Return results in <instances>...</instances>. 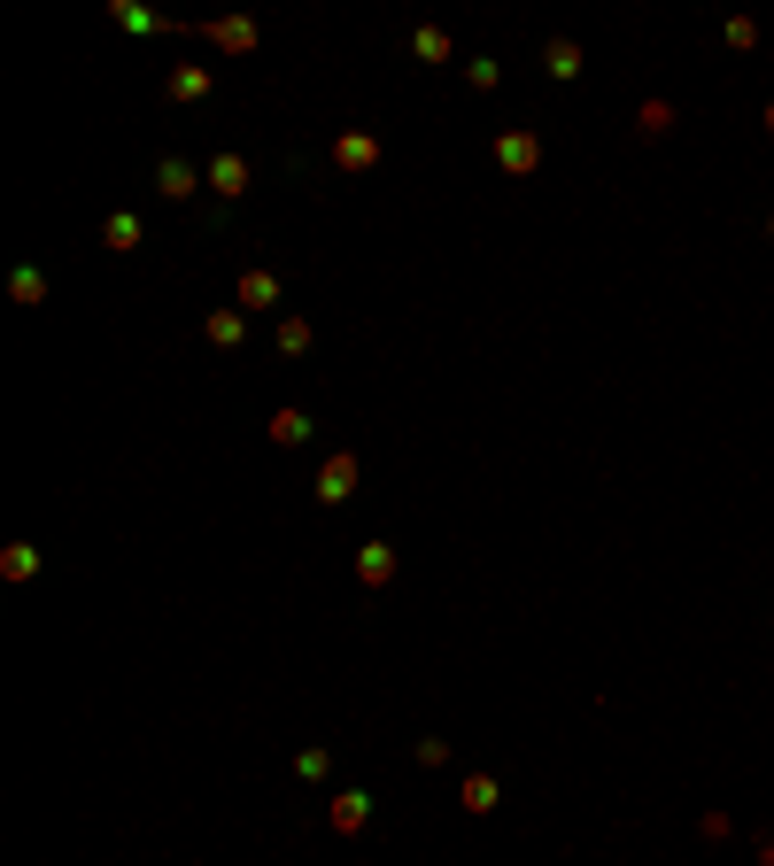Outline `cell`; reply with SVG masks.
<instances>
[{
	"instance_id": "obj_1",
	"label": "cell",
	"mask_w": 774,
	"mask_h": 866,
	"mask_svg": "<svg viewBox=\"0 0 774 866\" xmlns=\"http://www.w3.org/2000/svg\"><path fill=\"white\" fill-rule=\"evenodd\" d=\"M202 39L217 55H256V47H264V24H256V16H209Z\"/></svg>"
},
{
	"instance_id": "obj_2",
	"label": "cell",
	"mask_w": 774,
	"mask_h": 866,
	"mask_svg": "<svg viewBox=\"0 0 774 866\" xmlns=\"http://www.w3.org/2000/svg\"><path fill=\"white\" fill-rule=\"evenodd\" d=\"M380 132H341L333 140V171H349V178H364V171H380Z\"/></svg>"
},
{
	"instance_id": "obj_3",
	"label": "cell",
	"mask_w": 774,
	"mask_h": 866,
	"mask_svg": "<svg viewBox=\"0 0 774 866\" xmlns=\"http://www.w3.org/2000/svg\"><path fill=\"white\" fill-rule=\"evenodd\" d=\"M349 495H357V449H333L326 464H318V503H349Z\"/></svg>"
},
{
	"instance_id": "obj_4",
	"label": "cell",
	"mask_w": 774,
	"mask_h": 866,
	"mask_svg": "<svg viewBox=\"0 0 774 866\" xmlns=\"http://www.w3.org/2000/svg\"><path fill=\"white\" fill-rule=\"evenodd\" d=\"M209 93H217V70H209V62H171L163 101H209Z\"/></svg>"
},
{
	"instance_id": "obj_5",
	"label": "cell",
	"mask_w": 774,
	"mask_h": 866,
	"mask_svg": "<svg viewBox=\"0 0 774 866\" xmlns=\"http://www.w3.org/2000/svg\"><path fill=\"white\" fill-rule=\"evenodd\" d=\"M202 186H209V178L194 171V163H179V155H163V163H155V194H163V202H194Z\"/></svg>"
},
{
	"instance_id": "obj_6",
	"label": "cell",
	"mask_w": 774,
	"mask_h": 866,
	"mask_svg": "<svg viewBox=\"0 0 774 866\" xmlns=\"http://www.w3.org/2000/svg\"><path fill=\"white\" fill-rule=\"evenodd\" d=\"M326 828L333 836H364V828H372V797H364V789H341L326 805Z\"/></svg>"
},
{
	"instance_id": "obj_7",
	"label": "cell",
	"mask_w": 774,
	"mask_h": 866,
	"mask_svg": "<svg viewBox=\"0 0 774 866\" xmlns=\"http://www.w3.org/2000/svg\"><path fill=\"white\" fill-rule=\"evenodd\" d=\"M209 194H225V202H240V194H248V155H233V147H225V155H209Z\"/></svg>"
},
{
	"instance_id": "obj_8",
	"label": "cell",
	"mask_w": 774,
	"mask_h": 866,
	"mask_svg": "<svg viewBox=\"0 0 774 866\" xmlns=\"http://www.w3.org/2000/svg\"><path fill=\"white\" fill-rule=\"evenodd\" d=\"M233 310H279V271H240V287H233Z\"/></svg>"
},
{
	"instance_id": "obj_9",
	"label": "cell",
	"mask_w": 774,
	"mask_h": 866,
	"mask_svg": "<svg viewBox=\"0 0 774 866\" xmlns=\"http://www.w3.org/2000/svg\"><path fill=\"white\" fill-rule=\"evenodd\" d=\"M496 163H504L511 178H527L542 163V140H535V132H504V140H496Z\"/></svg>"
},
{
	"instance_id": "obj_10",
	"label": "cell",
	"mask_w": 774,
	"mask_h": 866,
	"mask_svg": "<svg viewBox=\"0 0 774 866\" xmlns=\"http://www.w3.org/2000/svg\"><path fill=\"white\" fill-rule=\"evenodd\" d=\"M202 341H209V348H240V341H248V310H209V318H202Z\"/></svg>"
},
{
	"instance_id": "obj_11",
	"label": "cell",
	"mask_w": 774,
	"mask_h": 866,
	"mask_svg": "<svg viewBox=\"0 0 774 866\" xmlns=\"http://www.w3.org/2000/svg\"><path fill=\"white\" fill-rule=\"evenodd\" d=\"M496 797H504V789H496V774H465V781H457V805L473 812V820H488V812H496Z\"/></svg>"
},
{
	"instance_id": "obj_12",
	"label": "cell",
	"mask_w": 774,
	"mask_h": 866,
	"mask_svg": "<svg viewBox=\"0 0 774 866\" xmlns=\"http://www.w3.org/2000/svg\"><path fill=\"white\" fill-rule=\"evenodd\" d=\"M109 24H117V31H140V39H148V31H179L171 16H155V8H132V0H109Z\"/></svg>"
},
{
	"instance_id": "obj_13",
	"label": "cell",
	"mask_w": 774,
	"mask_h": 866,
	"mask_svg": "<svg viewBox=\"0 0 774 866\" xmlns=\"http://www.w3.org/2000/svg\"><path fill=\"white\" fill-rule=\"evenodd\" d=\"M357 580H364V588H387V580H395V549H387V542H364V549H357Z\"/></svg>"
},
{
	"instance_id": "obj_14",
	"label": "cell",
	"mask_w": 774,
	"mask_h": 866,
	"mask_svg": "<svg viewBox=\"0 0 774 866\" xmlns=\"http://www.w3.org/2000/svg\"><path fill=\"white\" fill-rule=\"evenodd\" d=\"M310 410H271V441H279V449H302V441H310Z\"/></svg>"
},
{
	"instance_id": "obj_15",
	"label": "cell",
	"mask_w": 774,
	"mask_h": 866,
	"mask_svg": "<svg viewBox=\"0 0 774 866\" xmlns=\"http://www.w3.org/2000/svg\"><path fill=\"white\" fill-rule=\"evenodd\" d=\"M542 70H550V78H581V47H573V39H550V47H542Z\"/></svg>"
},
{
	"instance_id": "obj_16",
	"label": "cell",
	"mask_w": 774,
	"mask_h": 866,
	"mask_svg": "<svg viewBox=\"0 0 774 866\" xmlns=\"http://www.w3.org/2000/svg\"><path fill=\"white\" fill-rule=\"evenodd\" d=\"M101 240H109L117 256H132V248H140V217H132V209H117V217L101 225Z\"/></svg>"
},
{
	"instance_id": "obj_17",
	"label": "cell",
	"mask_w": 774,
	"mask_h": 866,
	"mask_svg": "<svg viewBox=\"0 0 774 866\" xmlns=\"http://www.w3.org/2000/svg\"><path fill=\"white\" fill-rule=\"evenodd\" d=\"M8 302H24V310H31V302H47V271H31V263H24V271H8Z\"/></svg>"
},
{
	"instance_id": "obj_18",
	"label": "cell",
	"mask_w": 774,
	"mask_h": 866,
	"mask_svg": "<svg viewBox=\"0 0 774 866\" xmlns=\"http://www.w3.org/2000/svg\"><path fill=\"white\" fill-rule=\"evenodd\" d=\"M0 573H8V580H31V573H39V549H31V542H8V549H0Z\"/></svg>"
},
{
	"instance_id": "obj_19",
	"label": "cell",
	"mask_w": 774,
	"mask_h": 866,
	"mask_svg": "<svg viewBox=\"0 0 774 866\" xmlns=\"http://www.w3.org/2000/svg\"><path fill=\"white\" fill-rule=\"evenodd\" d=\"M411 55H418V62H449V31L418 24V31H411Z\"/></svg>"
},
{
	"instance_id": "obj_20",
	"label": "cell",
	"mask_w": 774,
	"mask_h": 866,
	"mask_svg": "<svg viewBox=\"0 0 774 866\" xmlns=\"http://www.w3.org/2000/svg\"><path fill=\"white\" fill-rule=\"evenodd\" d=\"M295 774H302V781H326V774H333V751H326V743H310V751H295Z\"/></svg>"
},
{
	"instance_id": "obj_21",
	"label": "cell",
	"mask_w": 774,
	"mask_h": 866,
	"mask_svg": "<svg viewBox=\"0 0 774 866\" xmlns=\"http://www.w3.org/2000/svg\"><path fill=\"white\" fill-rule=\"evenodd\" d=\"M279 348H287V356H302V348H310V318H295V310H287V318H279Z\"/></svg>"
},
{
	"instance_id": "obj_22",
	"label": "cell",
	"mask_w": 774,
	"mask_h": 866,
	"mask_svg": "<svg viewBox=\"0 0 774 866\" xmlns=\"http://www.w3.org/2000/svg\"><path fill=\"white\" fill-rule=\"evenodd\" d=\"M674 132V109L666 101H643V140H666Z\"/></svg>"
},
{
	"instance_id": "obj_23",
	"label": "cell",
	"mask_w": 774,
	"mask_h": 866,
	"mask_svg": "<svg viewBox=\"0 0 774 866\" xmlns=\"http://www.w3.org/2000/svg\"><path fill=\"white\" fill-rule=\"evenodd\" d=\"M496 78H504V70H496V62H488V55H473V62H465V86H473V93H488V86H496Z\"/></svg>"
},
{
	"instance_id": "obj_24",
	"label": "cell",
	"mask_w": 774,
	"mask_h": 866,
	"mask_svg": "<svg viewBox=\"0 0 774 866\" xmlns=\"http://www.w3.org/2000/svg\"><path fill=\"white\" fill-rule=\"evenodd\" d=\"M728 47H759V24L751 16H728Z\"/></svg>"
},
{
	"instance_id": "obj_25",
	"label": "cell",
	"mask_w": 774,
	"mask_h": 866,
	"mask_svg": "<svg viewBox=\"0 0 774 866\" xmlns=\"http://www.w3.org/2000/svg\"><path fill=\"white\" fill-rule=\"evenodd\" d=\"M767 132H774V101H767Z\"/></svg>"
},
{
	"instance_id": "obj_26",
	"label": "cell",
	"mask_w": 774,
	"mask_h": 866,
	"mask_svg": "<svg viewBox=\"0 0 774 866\" xmlns=\"http://www.w3.org/2000/svg\"><path fill=\"white\" fill-rule=\"evenodd\" d=\"M767 225H774V217H767Z\"/></svg>"
}]
</instances>
